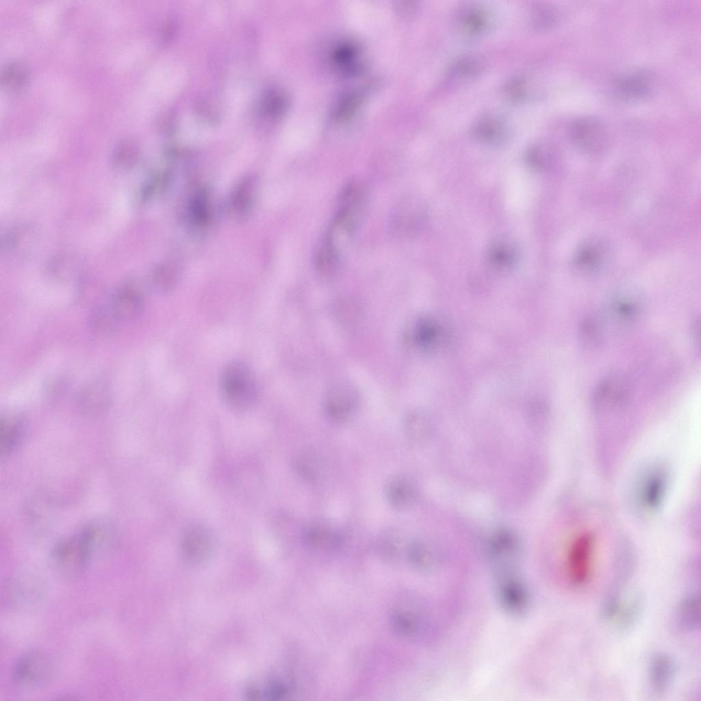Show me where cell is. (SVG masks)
I'll use <instances>...</instances> for the list:
<instances>
[{"mask_svg": "<svg viewBox=\"0 0 701 701\" xmlns=\"http://www.w3.org/2000/svg\"><path fill=\"white\" fill-rule=\"evenodd\" d=\"M220 389L225 403L235 410L248 409L257 400L256 379L251 369L242 361H233L224 368Z\"/></svg>", "mask_w": 701, "mask_h": 701, "instance_id": "cell-1", "label": "cell"}, {"mask_svg": "<svg viewBox=\"0 0 701 701\" xmlns=\"http://www.w3.org/2000/svg\"><path fill=\"white\" fill-rule=\"evenodd\" d=\"M94 525H89L55 547L53 559L63 575L78 574L88 564L98 540Z\"/></svg>", "mask_w": 701, "mask_h": 701, "instance_id": "cell-2", "label": "cell"}, {"mask_svg": "<svg viewBox=\"0 0 701 701\" xmlns=\"http://www.w3.org/2000/svg\"><path fill=\"white\" fill-rule=\"evenodd\" d=\"M596 545V533L589 528H581L572 535L567 551V568L574 585H583L589 580Z\"/></svg>", "mask_w": 701, "mask_h": 701, "instance_id": "cell-3", "label": "cell"}, {"mask_svg": "<svg viewBox=\"0 0 701 701\" xmlns=\"http://www.w3.org/2000/svg\"><path fill=\"white\" fill-rule=\"evenodd\" d=\"M569 134L572 143L587 153L601 152L608 142V133L604 125L593 116L575 119L570 126Z\"/></svg>", "mask_w": 701, "mask_h": 701, "instance_id": "cell-4", "label": "cell"}, {"mask_svg": "<svg viewBox=\"0 0 701 701\" xmlns=\"http://www.w3.org/2000/svg\"><path fill=\"white\" fill-rule=\"evenodd\" d=\"M425 218L426 209L422 201L416 196H407L394 207L390 216V227L398 235H411L420 229Z\"/></svg>", "mask_w": 701, "mask_h": 701, "instance_id": "cell-5", "label": "cell"}, {"mask_svg": "<svg viewBox=\"0 0 701 701\" xmlns=\"http://www.w3.org/2000/svg\"><path fill=\"white\" fill-rule=\"evenodd\" d=\"M301 539L309 549L330 552L342 546V533L324 518H316L303 526Z\"/></svg>", "mask_w": 701, "mask_h": 701, "instance_id": "cell-6", "label": "cell"}, {"mask_svg": "<svg viewBox=\"0 0 701 701\" xmlns=\"http://www.w3.org/2000/svg\"><path fill=\"white\" fill-rule=\"evenodd\" d=\"M51 672L48 657L41 652L31 651L20 657L13 667V678L18 685L38 686L44 684Z\"/></svg>", "mask_w": 701, "mask_h": 701, "instance_id": "cell-7", "label": "cell"}, {"mask_svg": "<svg viewBox=\"0 0 701 701\" xmlns=\"http://www.w3.org/2000/svg\"><path fill=\"white\" fill-rule=\"evenodd\" d=\"M630 392L628 379L622 373H612L597 385L592 396L593 404L599 409L618 407L628 400Z\"/></svg>", "mask_w": 701, "mask_h": 701, "instance_id": "cell-8", "label": "cell"}, {"mask_svg": "<svg viewBox=\"0 0 701 701\" xmlns=\"http://www.w3.org/2000/svg\"><path fill=\"white\" fill-rule=\"evenodd\" d=\"M357 401V394L351 385L344 382L335 383L328 390L326 394V414L331 422L344 423L353 416Z\"/></svg>", "mask_w": 701, "mask_h": 701, "instance_id": "cell-9", "label": "cell"}, {"mask_svg": "<svg viewBox=\"0 0 701 701\" xmlns=\"http://www.w3.org/2000/svg\"><path fill=\"white\" fill-rule=\"evenodd\" d=\"M492 13L481 5H464L456 12L454 25L463 37L476 38L488 33L493 25Z\"/></svg>", "mask_w": 701, "mask_h": 701, "instance_id": "cell-10", "label": "cell"}, {"mask_svg": "<svg viewBox=\"0 0 701 701\" xmlns=\"http://www.w3.org/2000/svg\"><path fill=\"white\" fill-rule=\"evenodd\" d=\"M642 301L634 296L622 295L613 298L604 309L605 320L620 328L635 323L643 311Z\"/></svg>", "mask_w": 701, "mask_h": 701, "instance_id": "cell-11", "label": "cell"}, {"mask_svg": "<svg viewBox=\"0 0 701 701\" xmlns=\"http://www.w3.org/2000/svg\"><path fill=\"white\" fill-rule=\"evenodd\" d=\"M472 133L475 139L482 143L498 145L508 139L510 129L503 116L489 112L479 116L474 121Z\"/></svg>", "mask_w": 701, "mask_h": 701, "instance_id": "cell-12", "label": "cell"}, {"mask_svg": "<svg viewBox=\"0 0 701 701\" xmlns=\"http://www.w3.org/2000/svg\"><path fill=\"white\" fill-rule=\"evenodd\" d=\"M368 193V184L364 178H351L344 184L340 191L337 209L361 218Z\"/></svg>", "mask_w": 701, "mask_h": 701, "instance_id": "cell-13", "label": "cell"}, {"mask_svg": "<svg viewBox=\"0 0 701 701\" xmlns=\"http://www.w3.org/2000/svg\"><path fill=\"white\" fill-rule=\"evenodd\" d=\"M517 243L508 236L495 238L489 245L486 259L489 265L498 270H509L515 266L520 259Z\"/></svg>", "mask_w": 701, "mask_h": 701, "instance_id": "cell-14", "label": "cell"}, {"mask_svg": "<svg viewBox=\"0 0 701 701\" xmlns=\"http://www.w3.org/2000/svg\"><path fill=\"white\" fill-rule=\"evenodd\" d=\"M112 400L109 384L102 380L94 381L80 392L77 402L81 409L89 414H99L105 411Z\"/></svg>", "mask_w": 701, "mask_h": 701, "instance_id": "cell-15", "label": "cell"}, {"mask_svg": "<svg viewBox=\"0 0 701 701\" xmlns=\"http://www.w3.org/2000/svg\"><path fill=\"white\" fill-rule=\"evenodd\" d=\"M212 538L209 530L200 524L187 528L181 538V546L184 556L192 561H200L209 553Z\"/></svg>", "mask_w": 701, "mask_h": 701, "instance_id": "cell-16", "label": "cell"}, {"mask_svg": "<svg viewBox=\"0 0 701 701\" xmlns=\"http://www.w3.org/2000/svg\"><path fill=\"white\" fill-rule=\"evenodd\" d=\"M672 658L665 652H657L650 658L648 680L651 689L657 694L665 692L671 685L675 674Z\"/></svg>", "mask_w": 701, "mask_h": 701, "instance_id": "cell-17", "label": "cell"}, {"mask_svg": "<svg viewBox=\"0 0 701 701\" xmlns=\"http://www.w3.org/2000/svg\"><path fill=\"white\" fill-rule=\"evenodd\" d=\"M292 465L300 478L310 483H318L323 479L326 472L322 457L311 448L298 451L293 457Z\"/></svg>", "mask_w": 701, "mask_h": 701, "instance_id": "cell-18", "label": "cell"}, {"mask_svg": "<svg viewBox=\"0 0 701 701\" xmlns=\"http://www.w3.org/2000/svg\"><path fill=\"white\" fill-rule=\"evenodd\" d=\"M652 84V76L648 72L633 71L619 78L616 84V90L622 99L639 101L650 94Z\"/></svg>", "mask_w": 701, "mask_h": 701, "instance_id": "cell-19", "label": "cell"}, {"mask_svg": "<svg viewBox=\"0 0 701 701\" xmlns=\"http://www.w3.org/2000/svg\"><path fill=\"white\" fill-rule=\"evenodd\" d=\"M484 62L476 55H466L457 59L449 68L446 81L452 87L467 84L477 78L484 69Z\"/></svg>", "mask_w": 701, "mask_h": 701, "instance_id": "cell-20", "label": "cell"}, {"mask_svg": "<svg viewBox=\"0 0 701 701\" xmlns=\"http://www.w3.org/2000/svg\"><path fill=\"white\" fill-rule=\"evenodd\" d=\"M111 305L119 320H131L142 311L143 295L138 288L127 284L117 292Z\"/></svg>", "mask_w": 701, "mask_h": 701, "instance_id": "cell-21", "label": "cell"}, {"mask_svg": "<svg viewBox=\"0 0 701 701\" xmlns=\"http://www.w3.org/2000/svg\"><path fill=\"white\" fill-rule=\"evenodd\" d=\"M342 257V251L323 236L314 253V267L320 275L333 277L340 268Z\"/></svg>", "mask_w": 701, "mask_h": 701, "instance_id": "cell-22", "label": "cell"}, {"mask_svg": "<svg viewBox=\"0 0 701 701\" xmlns=\"http://www.w3.org/2000/svg\"><path fill=\"white\" fill-rule=\"evenodd\" d=\"M384 493L389 504L396 509L411 506L416 496L413 484L406 477L394 476L385 483Z\"/></svg>", "mask_w": 701, "mask_h": 701, "instance_id": "cell-23", "label": "cell"}, {"mask_svg": "<svg viewBox=\"0 0 701 701\" xmlns=\"http://www.w3.org/2000/svg\"><path fill=\"white\" fill-rule=\"evenodd\" d=\"M402 531L396 527L383 528L377 535L376 547L378 552L387 559H396L405 548Z\"/></svg>", "mask_w": 701, "mask_h": 701, "instance_id": "cell-24", "label": "cell"}, {"mask_svg": "<svg viewBox=\"0 0 701 701\" xmlns=\"http://www.w3.org/2000/svg\"><path fill=\"white\" fill-rule=\"evenodd\" d=\"M23 429V422L21 416L15 413H7L0 421V448L1 455L12 451L19 442Z\"/></svg>", "mask_w": 701, "mask_h": 701, "instance_id": "cell-25", "label": "cell"}, {"mask_svg": "<svg viewBox=\"0 0 701 701\" xmlns=\"http://www.w3.org/2000/svg\"><path fill=\"white\" fill-rule=\"evenodd\" d=\"M557 153L550 143L539 141L531 145L525 154L528 166L535 171H545L554 163Z\"/></svg>", "mask_w": 701, "mask_h": 701, "instance_id": "cell-26", "label": "cell"}, {"mask_svg": "<svg viewBox=\"0 0 701 701\" xmlns=\"http://www.w3.org/2000/svg\"><path fill=\"white\" fill-rule=\"evenodd\" d=\"M677 619L682 628L688 631L699 628L700 625V596L691 594L683 599L677 609Z\"/></svg>", "mask_w": 701, "mask_h": 701, "instance_id": "cell-27", "label": "cell"}, {"mask_svg": "<svg viewBox=\"0 0 701 701\" xmlns=\"http://www.w3.org/2000/svg\"><path fill=\"white\" fill-rule=\"evenodd\" d=\"M29 77V71L27 65L20 60H13L3 67L1 74V82L6 90L16 92L26 86Z\"/></svg>", "mask_w": 701, "mask_h": 701, "instance_id": "cell-28", "label": "cell"}, {"mask_svg": "<svg viewBox=\"0 0 701 701\" xmlns=\"http://www.w3.org/2000/svg\"><path fill=\"white\" fill-rule=\"evenodd\" d=\"M255 462L249 460L242 462L235 473V485L244 494H253L261 483V472Z\"/></svg>", "mask_w": 701, "mask_h": 701, "instance_id": "cell-29", "label": "cell"}, {"mask_svg": "<svg viewBox=\"0 0 701 701\" xmlns=\"http://www.w3.org/2000/svg\"><path fill=\"white\" fill-rule=\"evenodd\" d=\"M646 476L639 488V497L641 504L651 509L658 505L664 490L665 481L661 473L654 472Z\"/></svg>", "mask_w": 701, "mask_h": 701, "instance_id": "cell-30", "label": "cell"}, {"mask_svg": "<svg viewBox=\"0 0 701 701\" xmlns=\"http://www.w3.org/2000/svg\"><path fill=\"white\" fill-rule=\"evenodd\" d=\"M603 337V324L601 319L594 315L584 318L580 324L579 339L587 349L596 348L601 345Z\"/></svg>", "mask_w": 701, "mask_h": 701, "instance_id": "cell-31", "label": "cell"}, {"mask_svg": "<svg viewBox=\"0 0 701 701\" xmlns=\"http://www.w3.org/2000/svg\"><path fill=\"white\" fill-rule=\"evenodd\" d=\"M643 602V596L640 593H637L626 604H621L615 617L617 630L624 632L629 630L635 624L641 613Z\"/></svg>", "mask_w": 701, "mask_h": 701, "instance_id": "cell-32", "label": "cell"}, {"mask_svg": "<svg viewBox=\"0 0 701 701\" xmlns=\"http://www.w3.org/2000/svg\"><path fill=\"white\" fill-rule=\"evenodd\" d=\"M604 251L596 243H588L583 246L575 255V266L583 272L597 270L602 264Z\"/></svg>", "mask_w": 701, "mask_h": 701, "instance_id": "cell-33", "label": "cell"}, {"mask_svg": "<svg viewBox=\"0 0 701 701\" xmlns=\"http://www.w3.org/2000/svg\"><path fill=\"white\" fill-rule=\"evenodd\" d=\"M118 320L111 304L97 305L90 316V324L92 329L101 334L112 332Z\"/></svg>", "mask_w": 701, "mask_h": 701, "instance_id": "cell-34", "label": "cell"}, {"mask_svg": "<svg viewBox=\"0 0 701 701\" xmlns=\"http://www.w3.org/2000/svg\"><path fill=\"white\" fill-rule=\"evenodd\" d=\"M137 157L136 144L131 140H125L115 148L112 156V166L116 170L125 171L135 164Z\"/></svg>", "mask_w": 701, "mask_h": 701, "instance_id": "cell-35", "label": "cell"}, {"mask_svg": "<svg viewBox=\"0 0 701 701\" xmlns=\"http://www.w3.org/2000/svg\"><path fill=\"white\" fill-rule=\"evenodd\" d=\"M335 304V314L341 323L352 325L358 321L361 311L355 300L348 297L341 298Z\"/></svg>", "mask_w": 701, "mask_h": 701, "instance_id": "cell-36", "label": "cell"}, {"mask_svg": "<svg viewBox=\"0 0 701 701\" xmlns=\"http://www.w3.org/2000/svg\"><path fill=\"white\" fill-rule=\"evenodd\" d=\"M531 18L533 27L546 30L555 25L559 19V13L552 6L539 5L531 12Z\"/></svg>", "mask_w": 701, "mask_h": 701, "instance_id": "cell-37", "label": "cell"}, {"mask_svg": "<svg viewBox=\"0 0 701 701\" xmlns=\"http://www.w3.org/2000/svg\"><path fill=\"white\" fill-rule=\"evenodd\" d=\"M31 233L27 227H20L12 231L5 238V249L15 253L24 252L31 242Z\"/></svg>", "mask_w": 701, "mask_h": 701, "instance_id": "cell-38", "label": "cell"}, {"mask_svg": "<svg viewBox=\"0 0 701 701\" xmlns=\"http://www.w3.org/2000/svg\"><path fill=\"white\" fill-rule=\"evenodd\" d=\"M405 432L409 440L419 442L426 439L429 428L422 417L418 414H412L405 420Z\"/></svg>", "mask_w": 701, "mask_h": 701, "instance_id": "cell-39", "label": "cell"}, {"mask_svg": "<svg viewBox=\"0 0 701 701\" xmlns=\"http://www.w3.org/2000/svg\"><path fill=\"white\" fill-rule=\"evenodd\" d=\"M528 86L524 77L512 79L505 87V93L512 101H520L527 97Z\"/></svg>", "mask_w": 701, "mask_h": 701, "instance_id": "cell-40", "label": "cell"}, {"mask_svg": "<svg viewBox=\"0 0 701 701\" xmlns=\"http://www.w3.org/2000/svg\"><path fill=\"white\" fill-rule=\"evenodd\" d=\"M284 99L277 92H267L262 101V109L268 116L279 114L283 109Z\"/></svg>", "mask_w": 701, "mask_h": 701, "instance_id": "cell-41", "label": "cell"}, {"mask_svg": "<svg viewBox=\"0 0 701 701\" xmlns=\"http://www.w3.org/2000/svg\"><path fill=\"white\" fill-rule=\"evenodd\" d=\"M70 260L67 257H60L54 261L50 269L52 275L59 279H67L74 268Z\"/></svg>", "mask_w": 701, "mask_h": 701, "instance_id": "cell-42", "label": "cell"}, {"mask_svg": "<svg viewBox=\"0 0 701 701\" xmlns=\"http://www.w3.org/2000/svg\"><path fill=\"white\" fill-rule=\"evenodd\" d=\"M699 333H700V323H699V320H697V321H695V322L693 323V325L692 327L691 335H692V337H693V340L694 342V344L696 346L697 345L698 347H699V343H700V340H699L700 339V334Z\"/></svg>", "mask_w": 701, "mask_h": 701, "instance_id": "cell-43", "label": "cell"}]
</instances>
